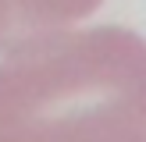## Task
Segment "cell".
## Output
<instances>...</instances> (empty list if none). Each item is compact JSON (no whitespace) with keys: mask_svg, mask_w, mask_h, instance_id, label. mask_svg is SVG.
<instances>
[{"mask_svg":"<svg viewBox=\"0 0 146 142\" xmlns=\"http://www.w3.org/2000/svg\"><path fill=\"white\" fill-rule=\"evenodd\" d=\"M11 142H146V128L114 124V121H86V124H50L25 131Z\"/></svg>","mask_w":146,"mask_h":142,"instance_id":"obj_3","label":"cell"},{"mask_svg":"<svg viewBox=\"0 0 146 142\" xmlns=\"http://www.w3.org/2000/svg\"><path fill=\"white\" fill-rule=\"evenodd\" d=\"M146 128V39L121 25L43 32L0 60V142L50 124Z\"/></svg>","mask_w":146,"mask_h":142,"instance_id":"obj_1","label":"cell"},{"mask_svg":"<svg viewBox=\"0 0 146 142\" xmlns=\"http://www.w3.org/2000/svg\"><path fill=\"white\" fill-rule=\"evenodd\" d=\"M104 0H0V50L89 18Z\"/></svg>","mask_w":146,"mask_h":142,"instance_id":"obj_2","label":"cell"}]
</instances>
